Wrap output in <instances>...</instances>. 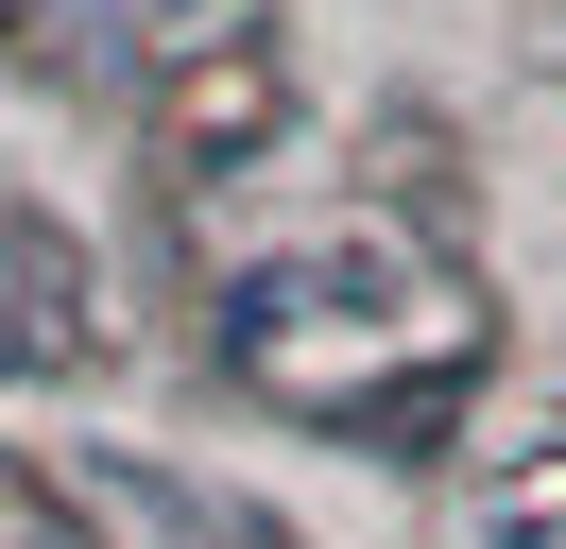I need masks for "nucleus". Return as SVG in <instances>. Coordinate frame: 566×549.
Segmentation results:
<instances>
[{"mask_svg":"<svg viewBox=\"0 0 566 549\" xmlns=\"http://www.w3.org/2000/svg\"><path fill=\"white\" fill-rule=\"evenodd\" d=\"M172 18H207V0H172Z\"/></svg>","mask_w":566,"mask_h":549,"instance_id":"20e7f679","label":"nucleus"},{"mask_svg":"<svg viewBox=\"0 0 566 549\" xmlns=\"http://www.w3.org/2000/svg\"><path fill=\"white\" fill-rule=\"evenodd\" d=\"M463 549H566V515H549V498H497V515H481Z\"/></svg>","mask_w":566,"mask_h":549,"instance_id":"7ed1b4c3","label":"nucleus"},{"mask_svg":"<svg viewBox=\"0 0 566 549\" xmlns=\"http://www.w3.org/2000/svg\"><path fill=\"white\" fill-rule=\"evenodd\" d=\"M104 498L138 515L155 549H310L275 498H241V480H189V464H104Z\"/></svg>","mask_w":566,"mask_h":549,"instance_id":"f03ea898","label":"nucleus"},{"mask_svg":"<svg viewBox=\"0 0 566 549\" xmlns=\"http://www.w3.org/2000/svg\"><path fill=\"white\" fill-rule=\"evenodd\" d=\"M326 327L395 343V327H412V258H395V240H275V258H241V274H223V343H241V361L326 343Z\"/></svg>","mask_w":566,"mask_h":549,"instance_id":"f257e3e1","label":"nucleus"}]
</instances>
